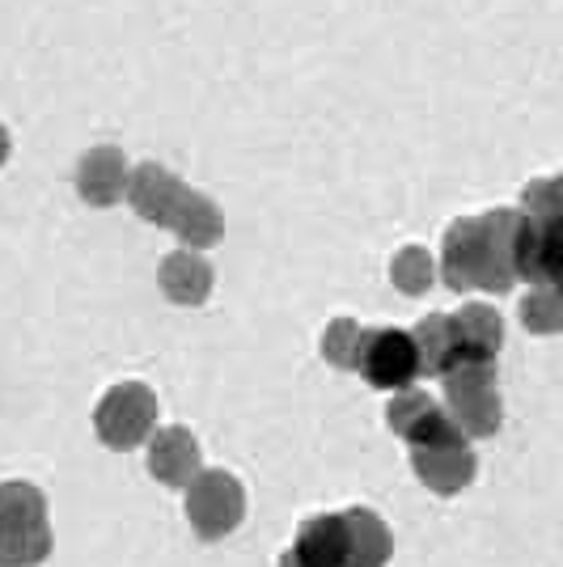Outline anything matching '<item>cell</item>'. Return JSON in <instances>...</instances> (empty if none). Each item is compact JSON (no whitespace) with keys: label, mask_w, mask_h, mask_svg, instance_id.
Here are the masks:
<instances>
[{"label":"cell","mask_w":563,"mask_h":567,"mask_svg":"<svg viewBox=\"0 0 563 567\" xmlns=\"http://www.w3.org/2000/svg\"><path fill=\"white\" fill-rule=\"evenodd\" d=\"M162 292L174 306H204L212 292V262L199 250H174L162 262Z\"/></svg>","instance_id":"9a60e30c"},{"label":"cell","mask_w":563,"mask_h":567,"mask_svg":"<svg viewBox=\"0 0 563 567\" xmlns=\"http://www.w3.org/2000/svg\"><path fill=\"white\" fill-rule=\"evenodd\" d=\"M170 229L178 234V241L187 250H208L225 234V220H221V208L212 204L204 190H183L178 208L170 216Z\"/></svg>","instance_id":"2e32d148"},{"label":"cell","mask_w":563,"mask_h":567,"mask_svg":"<svg viewBox=\"0 0 563 567\" xmlns=\"http://www.w3.org/2000/svg\"><path fill=\"white\" fill-rule=\"evenodd\" d=\"M149 474L165 487H187L199 474V441L187 427H162L149 445Z\"/></svg>","instance_id":"7c38bea8"},{"label":"cell","mask_w":563,"mask_h":567,"mask_svg":"<svg viewBox=\"0 0 563 567\" xmlns=\"http://www.w3.org/2000/svg\"><path fill=\"white\" fill-rule=\"evenodd\" d=\"M94 427L102 436V445L111 450H136L141 441H149V432L157 427V399L153 390L141 381H123L106 399L98 402Z\"/></svg>","instance_id":"277c9868"},{"label":"cell","mask_w":563,"mask_h":567,"mask_svg":"<svg viewBox=\"0 0 563 567\" xmlns=\"http://www.w3.org/2000/svg\"><path fill=\"white\" fill-rule=\"evenodd\" d=\"M521 322L539 334H555L563 327V301L555 284H534V292L521 301Z\"/></svg>","instance_id":"d6986e66"},{"label":"cell","mask_w":563,"mask_h":567,"mask_svg":"<svg viewBox=\"0 0 563 567\" xmlns=\"http://www.w3.org/2000/svg\"><path fill=\"white\" fill-rule=\"evenodd\" d=\"M446 381V415L453 427L474 441V436H495L500 432V394H495V364H453L441 373Z\"/></svg>","instance_id":"7a4b0ae2"},{"label":"cell","mask_w":563,"mask_h":567,"mask_svg":"<svg viewBox=\"0 0 563 567\" xmlns=\"http://www.w3.org/2000/svg\"><path fill=\"white\" fill-rule=\"evenodd\" d=\"M411 466L423 478V487H432L437 496H458L474 478V453L467 436L453 427L428 445H411Z\"/></svg>","instance_id":"52a82bcc"},{"label":"cell","mask_w":563,"mask_h":567,"mask_svg":"<svg viewBox=\"0 0 563 567\" xmlns=\"http://www.w3.org/2000/svg\"><path fill=\"white\" fill-rule=\"evenodd\" d=\"M360 343H365V327L352 322V318H339L330 322L327 334H323V355L339 369H356V355H360Z\"/></svg>","instance_id":"44dd1931"},{"label":"cell","mask_w":563,"mask_h":567,"mask_svg":"<svg viewBox=\"0 0 563 567\" xmlns=\"http://www.w3.org/2000/svg\"><path fill=\"white\" fill-rule=\"evenodd\" d=\"M183 190L187 187L178 183V174H170L157 162H144V166H136L127 174V190L123 195H127V204L136 208L141 220H149V225H170V216L178 208Z\"/></svg>","instance_id":"9c48e42d"},{"label":"cell","mask_w":563,"mask_h":567,"mask_svg":"<svg viewBox=\"0 0 563 567\" xmlns=\"http://www.w3.org/2000/svg\"><path fill=\"white\" fill-rule=\"evenodd\" d=\"M513 271L516 280L530 284H560L563 276V220L560 216L516 213L513 229Z\"/></svg>","instance_id":"5b68a950"},{"label":"cell","mask_w":563,"mask_h":567,"mask_svg":"<svg viewBox=\"0 0 563 567\" xmlns=\"http://www.w3.org/2000/svg\"><path fill=\"white\" fill-rule=\"evenodd\" d=\"M344 538H348V559L344 567H386L390 564V529L373 508H348L344 513Z\"/></svg>","instance_id":"5bb4252c"},{"label":"cell","mask_w":563,"mask_h":567,"mask_svg":"<svg viewBox=\"0 0 563 567\" xmlns=\"http://www.w3.org/2000/svg\"><path fill=\"white\" fill-rule=\"evenodd\" d=\"M386 420H390V427L399 432L407 445H428V441L453 432V420L446 415V406L432 402L423 390H411V385L395 390V402H390Z\"/></svg>","instance_id":"8fae6325"},{"label":"cell","mask_w":563,"mask_h":567,"mask_svg":"<svg viewBox=\"0 0 563 567\" xmlns=\"http://www.w3.org/2000/svg\"><path fill=\"white\" fill-rule=\"evenodd\" d=\"M525 213L546 220V216H563V195H560V178H542V183H530L525 187Z\"/></svg>","instance_id":"603a6c76"},{"label":"cell","mask_w":563,"mask_h":567,"mask_svg":"<svg viewBox=\"0 0 563 567\" xmlns=\"http://www.w3.org/2000/svg\"><path fill=\"white\" fill-rule=\"evenodd\" d=\"M432 259H428V250H420V246H407V250H399L395 255V262H390V280H395V288H402L407 297H420V292H428L432 288Z\"/></svg>","instance_id":"ffe728a7"},{"label":"cell","mask_w":563,"mask_h":567,"mask_svg":"<svg viewBox=\"0 0 563 567\" xmlns=\"http://www.w3.org/2000/svg\"><path fill=\"white\" fill-rule=\"evenodd\" d=\"M242 517H246V492H242V483L234 474L199 471L187 483V520L204 543L234 534Z\"/></svg>","instance_id":"3957f363"},{"label":"cell","mask_w":563,"mask_h":567,"mask_svg":"<svg viewBox=\"0 0 563 567\" xmlns=\"http://www.w3.org/2000/svg\"><path fill=\"white\" fill-rule=\"evenodd\" d=\"M9 148H13V141H9V132H4V123H0V166L9 162Z\"/></svg>","instance_id":"cb8c5ba5"},{"label":"cell","mask_w":563,"mask_h":567,"mask_svg":"<svg viewBox=\"0 0 563 567\" xmlns=\"http://www.w3.org/2000/svg\"><path fill=\"white\" fill-rule=\"evenodd\" d=\"M513 208H495L483 216H467L449 225L446 246H441V276L453 292L488 288V292H509L516 284L513 271Z\"/></svg>","instance_id":"6da1fadb"},{"label":"cell","mask_w":563,"mask_h":567,"mask_svg":"<svg viewBox=\"0 0 563 567\" xmlns=\"http://www.w3.org/2000/svg\"><path fill=\"white\" fill-rule=\"evenodd\" d=\"M0 513L22 520H48V499L34 483H0Z\"/></svg>","instance_id":"7402d4cb"},{"label":"cell","mask_w":563,"mask_h":567,"mask_svg":"<svg viewBox=\"0 0 563 567\" xmlns=\"http://www.w3.org/2000/svg\"><path fill=\"white\" fill-rule=\"evenodd\" d=\"M356 369L365 373V381L373 390H407L420 378V355L411 343V331H365Z\"/></svg>","instance_id":"8992f818"},{"label":"cell","mask_w":563,"mask_h":567,"mask_svg":"<svg viewBox=\"0 0 563 567\" xmlns=\"http://www.w3.org/2000/svg\"><path fill=\"white\" fill-rule=\"evenodd\" d=\"M411 343H416V355H420V373L441 378L449 364H453L449 313H428V318H420V327L411 331Z\"/></svg>","instance_id":"ac0fdd59"},{"label":"cell","mask_w":563,"mask_h":567,"mask_svg":"<svg viewBox=\"0 0 563 567\" xmlns=\"http://www.w3.org/2000/svg\"><path fill=\"white\" fill-rule=\"evenodd\" d=\"M288 555L301 567H344V559H348L344 513H318V517H309Z\"/></svg>","instance_id":"4fadbf2b"},{"label":"cell","mask_w":563,"mask_h":567,"mask_svg":"<svg viewBox=\"0 0 563 567\" xmlns=\"http://www.w3.org/2000/svg\"><path fill=\"white\" fill-rule=\"evenodd\" d=\"M127 157L111 148V144H98L90 148L81 162H76V190H81V199L85 204H94V208H111L123 199V190H127Z\"/></svg>","instance_id":"30bf717a"},{"label":"cell","mask_w":563,"mask_h":567,"mask_svg":"<svg viewBox=\"0 0 563 567\" xmlns=\"http://www.w3.org/2000/svg\"><path fill=\"white\" fill-rule=\"evenodd\" d=\"M449 339H453V364H495V352L504 343V322L492 306H462L458 313H449Z\"/></svg>","instance_id":"ba28073f"},{"label":"cell","mask_w":563,"mask_h":567,"mask_svg":"<svg viewBox=\"0 0 563 567\" xmlns=\"http://www.w3.org/2000/svg\"><path fill=\"white\" fill-rule=\"evenodd\" d=\"M51 555L48 520H22L0 513V567H39Z\"/></svg>","instance_id":"e0dca14e"},{"label":"cell","mask_w":563,"mask_h":567,"mask_svg":"<svg viewBox=\"0 0 563 567\" xmlns=\"http://www.w3.org/2000/svg\"><path fill=\"white\" fill-rule=\"evenodd\" d=\"M280 567H301V564H297V559H293V555H288V550H284V559H280Z\"/></svg>","instance_id":"d4e9b609"}]
</instances>
